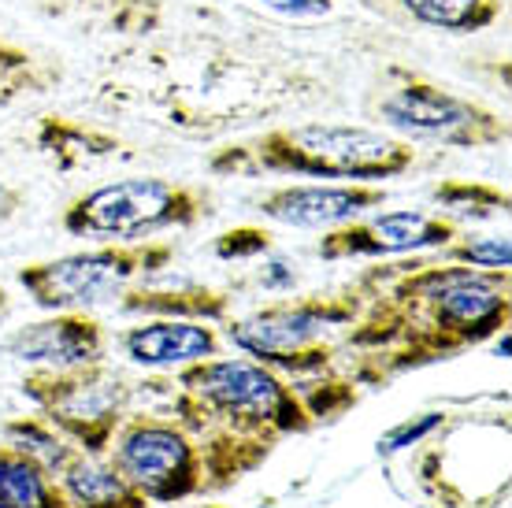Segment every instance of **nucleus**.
<instances>
[{
	"mask_svg": "<svg viewBox=\"0 0 512 508\" xmlns=\"http://www.w3.org/2000/svg\"><path fill=\"white\" fill-rule=\"evenodd\" d=\"M390 193L386 186L375 182H294V186H279V190L264 193L256 201V212L279 227L294 230H334L386 208Z\"/></svg>",
	"mask_w": 512,
	"mask_h": 508,
	"instance_id": "12",
	"label": "nucleus"
},
{
	"mask_svg": "<svg viewBox=\"0 0 512 508\" xmlns=\"http://www.w3.org/2000/svg\"><path fill=\"white\" fill-rule=\"evenodd\" d=\"M8 308H12V297H8V290L0 286V316H8Z\"/></svg>",
	"mask_w": 512,
	"mask_h": 508,
	"instance_id": "29",
	"label": "nucleus"
},
{
	"mask_svg": "<svg viewBox=\"0 0 512 508\" xmlns=\"http://www.w3.org/2000/svg\"><path fill=\"white\" fill-rule=\"evenodd\" d=\"M216 508H227V505H216Z\"/></svg>",
	"mask_w": 512,
	"mask_h": 508,
	"instance_id": "30",
	"label": "nucleus"
},
{
	"mask_svg": "<svg viewBox=\"0 0 512 508\" xmlns=\"http://www.w3.org/2000/svg\"><path fill=\"white\" fill-rule=\"evenodd\" d=\"M420 164V149L368 123H282L231 141L208 156L219 178H320V182H375L401 178Z\"/></svg>",
	"mask_w": 512,
	"mask_h": 508,
	"instance_id": "4",
	"label": "nucleus"
},
{
	"mask_svg": "<svg viewBox=\"0 0 512 508\" xmlns=\"http://www.w3.org/2000/svg\"><path fill=\"white\" fill-rule=\"evenodd\" d=\"M56 483H60L71 508H149V501L108 460L90 457V453H78L56 475Z\"/></svg>",
	"mask_w": 512,
	"mask_h": 508,
	"instance_id": "17",
	"label": "nucleus"
},
{
	"mask_svg": "<svg viewBox=\"0 0 512 508\" xmlns=\"http://www.w3.org/2000/svg\"><path fill=\"white\" fill-rule=\"evenodd\" d=\"M357 282L364 305L338 342L353 356L349 379L357 386L453 360L512 323V271L412 260L372 267Z\"/></svg>",
	"mask_w": 512,
	"mask_h": 508,
	"instance_id": "1",
	"label": "nucleus"
},
{
	"mask_svg": "<svg viewBox=\"0 0 512 508\" xmlns=\"http://www.w3.org/2000/svg\"><path fill=\"white\" fill-rule=\"evenodd\" d=\"M416 26L438 34H483L505 15V0H394Z\"/></svg>",
	"mask_w": 512,
	"mask_h": 508,
	"instance_id": "20",
	"label": "nucleus"
},
{
	"mask_svg": "<svg viewBox=\"0 0 512 508\" xmlns=\"http://www.w3.org/2000/svg\"><path fill=\"white\" fill-rule=\"evenodd\" d=\"M442 423H446L442 412H420V416H412V420H401L397 427H390V431L375 442V453H379V457H394V453H401V449L420 445L423 438H431Z\"/></svg>",
	"mask_w": 512,
	"mask_h": 508,
	"instance_id": "24",
	"label": "nucleus"
},
{
	"mask_svg": "<svg viewBox=\"0 0 512 508\" xmlns=\"http://www.w3.org/2000/svg\"><path fill=\"white\" fill-rule=\"evenodd\" d=\"M104 460L138 490L149 505H175L205 494L201 449L179 420L130 412L119 423Z\"/></svg>",
	"mask_w": 512,
	"mask_h": 508,
	"instance_id": "10",
	"label": "nucleus"
},
{
	"mask_svg": "<svg viewBox=\"0 0 512 508\" xmlns=\"http://www.w3.org/2000/svg\"><path fill=\"white\" fill-rule=\"evenodd\" d=\"M108 331L90 312H52L4 338V356L30 371H71L108 360Z\"/></svg>",
	"mask_w": 512,
	"mask_h": 508,
	"instance_id": "13",
	"label": "nucleus"
},
{
	"mask_svg": "<svg viewBox=\"0 0 512 508\" xmlns=\"http://www.w3.org/2000/svg\"><path fill=\"white\" fill-rule=\"evenodd\" d=\"M171 412L201 449L205 490H227L279 442L316 427L294 386L249 356H208L179 368Z\"/></svg>",
	"mask_w": 512,
	"mask_h": 508,
	"instance_id": "2",
	"label": "nucleus"
},
{
	"mask_svg": "<svg viewBox=\"0 0 512 508\" xmlns=\"http://www.w3.org/2000/svg\"><path fill=\"white\" fill-rule=\"evenodd\" d=\"M212 190L175 178H116L90 193H78L60 212V227L71 238L108 242H153L167 230H193L212 216Z\"/></svg>",
	"mask_w": 512,
	"mask_h": 508,
	"instance_id": "7",
	"label": "nucleus"
},
{
	"mask_svg": "<svg viewBox=\"0 0 512 508\" xmlns=\"http://www.w3.org/2000/svg\"><path fill=\"white\" fill-rule=\"evenodd\" d=\"M0 508H71L60 483L15 445L0 442Z\"/></svg>",
	"mask_w": 512,
	"mask_h": 508,
	"instance_id": "19",
	"label": "nucleus"
},
{
	"mask_svg": "<svg viewBox=\"0 0 512 508\" xmlns=\"http://www.w3.org/2000/svg\"><path fill=\"white\" fill-rule=\"evenodd\" d=\"M297 271L286 260H279V264H268V271H264V290H286V286H294Z\"/></svg>",
	"mask_w": 512,
	"mask_h": 508,
	"instance_id": "28",
	"label": "nucleus"
},
{
	"mask_svg": "<svg viewBox=\"0 0 512 508\" xmlns=\"http://www.w3.org/2000/svg\"><path fill=\"white\" fill-rule=\"evenodd\" d=\"M179 260V249L164 238L153 242H108L82 253L34 260L15 271V282L45 312H90L123 301L134 286L160 279Z\"/></svg>",
	"mask_w": 512,
	"mask_h": 508,
	"instance_id": "8",
	"label": "nucleus"
},
{
	"mask_svg": "<svg viewBox=\"0 0 512 508\" xmlns=\"http://www.w3.org/2000/svg\"><path fill=\"white\" fill-rule=\"evenodd\" d=\"M119 349L145 371H179L197 360L219 356L223 338L201 319H145L119 334Z\"/></svg>",
	"mask_w": 512,
	"mask_h": 508,
	"instance_id": "14",
	"label": "nucleus"
},
{
	"mask_svg": "<svg viewBox=\"0 0 512 508\" xmlns=\"http://www.w3.org/2000/svg\"><path fill=\"white\" fill-rule=\"evenodd\" d=\"M153 282L134 286V290L119 301V308L130 312V316H145V319H201V323H223V319L231 316V293L227 290H212V286H197V282L164 290V286H153Z\"/></svg>",
	"mask_w": 512,
	"mask_h": 508,
	"instance_id": "16",
	"label": "nucleus"
},
{
	"mask_svg": "<svg viewBox=\"0 0 512 508\" xmlns=\"http://www.w3.org/2000/svg\"><path fill=\"white\" fill-rule=\"evenodd\" d=\"M23 397L82 453L104 457L119 423L130 416L134 386L123 371L101 360L71 371H26Z\"/></svg>",
	"mask_w": 512,
	"mask_h": 508,
	"instance_id": "9",
	"label": "nucleus"
},
{
	"mask_svg": "<svg viewBox=\"0 0 512 508\" xmlns=\"http://www.w3.org/2000/svg\"><path fill=\"white\" fill-rule=\"evenodd\" d=\"M271 253V234L264 227H234L216 238L219 260H253Z\"/></svg>",
	"mask_w": 512,
	"mask_h": 508,
	"instance_id": "25",
	"label": "nucleus"
},
{
	"mask_svg": "<svg viewBox=\"0 0 512 508\" xmlns=\"http://www.w3.org/2000/svg\"><path fill=\"white\" fill-rule=\"evenodd\" d=\"M145 101L160 123L190 138L279 115L320 97V82L275 60H256L216 41H186L149 52Z\"/></svg>",
	"mask_w": 512,
	"mask_h": 508,
	"instance_id": "3",
	"label": "nucleus"
},
{
	"mask_svg": "<svg viewBox=\"0 0 512 508\" xmlns=\"http://www.w3.org/2000/svg\"><path fill=\"white\" fill-rule=\"evenodd\" d=\"M260 4L290 19H320L334 12V0H260Z\"/></svg>",
	"mask_w": 512,
	"mask_h": 508,
	"instance_id": "26",
	"label": "nucleus"
},
{
	"mask_svg": "<svg viewBox=\"0 0 512 508\" xmlns=\"http://www.w3.org/2000/svg\"><path fill=\"white\" fill-rule=\"evenodd\" d=\"M438 212L453 223L461 219H494V216H509V190L501 186H490V182H472V178H449V182H438L435 190Z\"/></svg>",
	"mask_w": 512,
	"mask_h": 508,
	"instance_id": "22",
	"label": "nucleus"
},
{
	"mask_svg": "<svg viewBox=\"0 0 512 508\" xmlns=\"http://www.w3.org/2000/svg\"><path fill=\"white\" fill-rule=\"evenodd\" d=\"M34 149L49 160L56 171H86V167L108 164V160H127V141L112 134V130L97 127L90 119H75V115L49 112L38 119L34 127Z\"/></svg>",
	"mask_w": 512,
	"mask_h": 508,
	"instance_id": "15",
	"label": "nucleus"
},
{
	"mask_svg": "<svg viewBox=\"0 0 512 508\" xmlns=\"http://www.w3.org/2000/svg\"><path fill=\"white\" fill-rule=\"evenodd\" d=\"M4 442L15 445L19 453H26L34 464H41L52 479L82 453L67 434L56 431V427H52L45 416H38V412H34V416H15V420L4 423Z\"/></svg>",
	"mask_w": 512,
	"mask_h": 508,
	"instance_id": "21",
	"label": "nucleus"
},
{
	"mask_svg": "<svg viewBox=\"0 0 512 508\" xmlns=\"http://www.w3.org/2000/svg\"><path fill=\"white\" fill-rule=\"evenodd\" d=\"M457 234H461V223L446 219L442 212H423V208L383 212V208H375L368 216L323 230L316 256L327 264H346V260H390V256L409 253H435V249L453 242Z\"/></svg>",
	"mask_w": 512,
	"mask_h": 508,
	"instance_id": "11",
	"label": "nucleus"
},
{
	"mask_svg": "<svg viewBox=\"0 0 512 508\" xmlns=\"http://www.w3.org/2000/svg\"><path fill=\"white\" fill-rule=\"evenodd\" d=\"M435 253L446 264L483 267V271H512L509 238H464V234H457L453 242L435 249Z\"/></svg>",
	"mask_w": 512,
	"mask_h": 508,
	"instance_id": "23",
	"label": "nucleus"
},
{
	"mask_svg": "<svg viewBox=\"0 0 512 508\" xmlns=\"http://www.w3.org/2000/svg\"><path fill=\"white\" fill-rule=\"evenodd\" d=\"M364 305V290L353 282L342 293H308V297H282L256 308L249 316L227 323V342L242 356L279 371L286 382L312 379L331 371L338 353L334 334L346 331Z\"/></svg>",
	"mask_w": 512,
	"mask_h": 508,
	"instance_id": "5",
	"label": "nucleus"
},
{
	"mask_svg": "<svg viewBox=\"0 0 512 508\" xmlns=\"http://www.w3.org/2000/svg\"><path fill=\"white\" fill-rule=\"evenodd\" d=\"M368 115L375 119L372 127L409 141L416 149L420 145H446V149L509 145V119L401 64L383 71L379 86L368 97Z\"/></svg>",
	"mask_w": 512,
	"mask_h": 508,
	"instance_id": "6",
	"label": "nucleus"
},
{
	"mask_svg": "<svg viewBox=\"0 0 512 508\" xmlns=\"http://www.w3.org/2000/svg\"><path fill=\"white\" fill-rule=\"evenodd\" d=\"M23 208H26V190L23 186H15L12 178L0 175V227H4V223H12Z\"/></svg>",
	"mask_w": 512,
	"mask_h": 508,
	"instance_id": "27",
	"label": "nucleus"
},
{
	"mask_svg": "<svg viewBox=\"0 0 512 508\" xmlns=\"http://www.w3.org/2000/svg\"><path fill=\"white\" fill-rule=\"evenodd\" d=\"M64 82V67L26 49L19 41L0 38V112H8L15 104L45 97Z\"/></svg>",
	"mask_w": 512,
	"mask_h": 508,
	"instance_id": "18",
	"label": "nucleus"
}]
</instances>
